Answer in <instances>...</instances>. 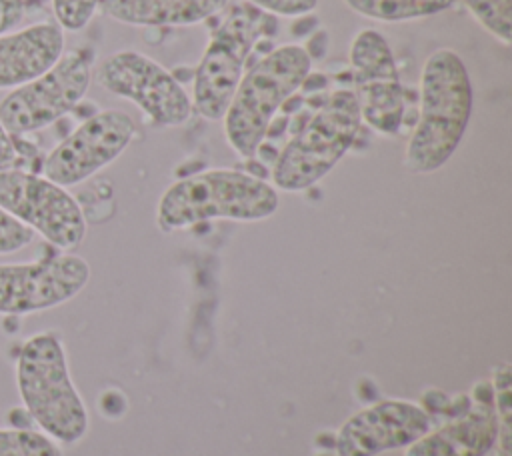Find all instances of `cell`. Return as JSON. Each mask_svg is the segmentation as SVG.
Instances as JSON below:
<instances>
[{"mask_svg":"<svg viewBox=\"0 0 512 456\" xmlns=\"http://www.w3.org/2000/svg\"><path fill=\"white\" fill-rule=\"evenodd\" d=\"M472 114L470 74L458 52L434 50L420 72L418 120L404 150L414 174L440 170L460 146Z\"/></svg>","mask_w":512,"mask_h":456,"instance_id":"1","label":"cell"},{"mask_svg":"<svg viewBox=\"0 0 512 456\" xmlns=\"http://www.w3.org/2000/svg\"><path fill=\"white\" fill-rule=\"evenodd\" d=\"M278 204V192L266 180L242 170L214 168L170 184L158 200L156 222L166 232L216 218L256 222L270 218Z\"/></svg>","mask_w":512,"mask_h":456,"instance_id":"2","label":"cell"},{"mask_svg":"<svg viewBox=\"0 0 512 456\" xmlns=\"http://www.w3.org/2000/svg\"><path fill=\"white\" fill-rule=\"evenodd\" d=\"M494 394H496V418H498V438L502 436L504 452L508 454L510 442V366L502 364L494 370Z\"/></svg>","mask_w":512,"mask_h":456,"instance_id":"21","label":"cell"},{"mask_svg":"<svg viewBox=\"0 0 512 456\" xmlns=\"http://www.w3.org/2000/svg\"><path fill=\"white\" fill-rule=\"evenodd\" d=\"M274 24L262 10L244 2L232 6L212 30L198 60L192 82V108L206 120H222L244 74V62L260 38Z\"/></svg>","mask_w":512,"mask_h":456,"instance_id":"6","label":"cell"},{"mask_svg":"<svg viewBox=\"0 0 512 456\" xmlns=\"http://www.w3.org/2000/svg\"><path fill=\"white\" fill-rule=\"evenodd\" d=\"M26 4V8H44L48 4V0H22Z\"/></svg>","mask_w":512,"mask_h":456,"instance_id":"26","label":"cell"},{"mask_svg":"<svg viewBox=\"0 0 512 456\" xmlns=\"http://www.w3.org/2000/svg\"><path fill=\"white\" fill-rule=\"evenodd\" d=\"M18 164H20V150L14 142V136L4 128L0 120V172L18 168Z\"/></svg>","mask_w":512,"mask_h":456,"instance_id":"25","label":"cell"},{"mask_svg":"<svg viewBox=\"0 0 512 456\" xmlns=\"http://www.w3.org/2000/svg\"><path fill=\"white\" fill-rule=\"evenodd\" d=\"M248 4L256 6L262 12H270L274 16H304L316 10L320 0H246Z\"/></svg>","mask_w":512,"mask_h":456,"instance_id":"23","label":"cell"},{"mask_svg":"<svg viewBox=\"0 0 512 456\" xmlns=\"http://www.w3.org/2000/svg\"><path fill=\"white\" fill-rule=\"evenodd\" d=\"M90 280L88 262L70 252L0 264V314L22 316L72 300Z\"/></svg>","mask_w":512,"mask_h":456,"instance_id":"11","label":"cell"},{"mask_svg":"<svg viewBox=\"0 0 512 456\" xmlns=\"http://www.w3.org/2000/svg\"><path fill=\"white\" fill-rule=\"evenodd\" d=\"M0 456H62V450L44 432L4 428L0 430Z\"/></svg>","mask_w":512,"mask_h":456,"instance_id":"19","label":"cell"},{"mask_svg":"<svg viewBox=\"0 0 512 456\" xmlns=\"http://www.w3.org/2000/svg\"><path fill=\"white\" fill-rule=\"evenodd\" d=\"M96 82L106 92L134 102L152 126H180L194 110L190 96L174 74L136 50L106 56L96 70Z\"/></svg>","mask_w":512,"mask_h":456,"instance_id":"9","label":"cell"},{"mask_svg":"<svg viewBox=\"0 0 512 456\" xmlns=\"http://www.w3.org/2000/svg\"><path fill=\"white\" fill-rule=\"evenodd\" d=\"M432 428L430 414L410 400H380L344 420L336 434L338 456H376L406 448Z\"/></svg>","mask_w":512,"mask_h":456,"instance_id":"13","label":"cell"},{"mask_svg":"<svg viewBox=\"0 0 512 456\" xmlns=\"http://www.w3.org/2000/svg\"><path fill=\"white\" fill-rule=\"evenodd\" d=\"M58 26L62 30L78 32L94 16L100 0H50Z\"/></svg>","mask_w":512,"mask_h":456,"instance_id":"20","label":"cell"},{"mask_svg":"<svg viewBox=\"0 0 512 456\" xmlns=\"http://www.w3.org/2000/svg\"><path fill=\"white\" fill-rule=\"evenodd\" d=\"M90 82V54L86 50L64 52L44 74L12 88L0 100V120L12 136L42 130L76 108L86 96Z\"/></svg>","mask_w":512,"mask_h":456,"instance_id":"7","label":"cell"},{"mask_svg":"<svg viewBox=\"0 0 512 456\" xmlns=\"http://www.w3.org/2000/svg\"><path fill=\"white\" fill-rule=\"evenodd\" d=\"M230 0H100L108 18L130 26H190L224 10Z\"/></svg>","mask_w":512,"mask_h":456,"instance_id":"16","label":"cell"},{"mask_svg":"<svg viewBox=\"0 0 512 456\" xmlns=\"http://www.w3.org/2000/svg\"><path fill=\"white\" fill-rule=\"evenodd\" d=\"M34 238V232L12 218L2 206H0V254L16 252L24 246H28Z\"/></svg>","mask_w":512,"mask_h":456,"instance_id":"22","label":"cell"},{"mask_svg":"<svg viewBox=\"0 0 512 456\" xmlns=\"http://www.w3.org/2000/svg\"><path fill=\"white\" fill-rule=\"evenodd\" d=\"M470 16L502 46L512 44V0H462Z\"/></svg>","mask_w":512,"mask_h":456,"instance_id":"18","label":"cell"},{"mask_svg":"<svg viewBox=\"0 0 512 456\" xmlns=\"http://www.w3.org/2000/svg\"><path fill=\"white\" fill-rule=\"evenodd\" d=\"M360 126L354 92L334 90L278 154L272 168L274 188L302 192L314 186L352 148Z\"/></svg>","mask_w":512,"mask_h":456,"instance_id":"5","label":"cell"},{"mask_svg":"<svg viewBox=\"0 0 512 456\" xmlns=\"http://www.w3.org/2000/svg\"><path fill=\"white\" fill-rule=\"evenodd\" d=\"M134 120L122 110H100L58 142L42 162V176L76 186L114 162L132 142Z\"/></svg>","mask_w":512,"mask_h":456,"instance_id":"12","label":"cell"},{"mask_svg":"<svg viewBox=\"0 0 512 456\" xmlns=\"http://www.w3.org/2000/svg\"><path fill=\"white\" fill-rule=\"evenodd\" d=\"M456 0H344V4L370 20L408 22L440 14L454 6Z\"/></svg>","mask_w":512,"mask_h":456,"instance_id":"17","label":"cell"},{"mask_svg":"<svg viewBox=\"0 0 512 456\" xmlns=\"http://www.w3.org/2000/svg\"><path fill=\"white\" fill-rule=\"evenodd\" d=\"M16 386L30 418L54 442L74 444L88 432V410L72 382L56 332L34 334L22 344Z\"/></svg>","mask_w":512,"mask_h":456,"instance_id":"3","label":"cell"},{"mask_svg":"<svg viewBox=\"0 0 512 456\" xmlns=\"http://www.w3.org/2000/svg\"><path fill=\"white\" fill-rule=\"evenodd\" d=\"M498 432L494 408L478 402L464 414L408 444L404 456H484L494 448Z\"/></svg>","mask_w":512,"mask_h":456,"instance_id":"15","label":"cell"},{"mask_svg":"<svg viewBox=\"0 0 512 456\" xmlns=\"http://www.w3.org/2000/svg\"><path fill=\"white\" fill-rule=\"evenodd\" d=\"M0 206L60 250H72L86 236V218L76 198L46 176L10 168L0 172Z\"/></svg>","mask_w":512,"mask_h":456,"instance_id":"8","label":"cell"},{"mask_svg":"<svg viewBox=\"0 0 512 456\" xmlns=\"http://www.w3.org/2000/svg\"><path fill=\"white\" fill-rule=\"evenodd\" d=\"M26 10L22 0H0V34L16 28L24 20Z\"/></svg>","mask_w":512,"mask_h":456,"instance_id":"24","label":"cell"},{"mask_svg":"<svg viewBox=\"0 0 512 456\" xmlns=\"http://www.w3.org/2000/svg\"><path fill=\"white\" fill-rule=\"evenodd\" d=\"M64 54V30L38 22L0 34V88H18L58 62Z\"/></svg>","mask_w":512,"mask_h":456,"instance_id":"14","label":"cell"},{"mask_svg":"<svg viewBox=\"0 0 512 456\" xmlns=\"http://www.w3.org/2000/svg\"><path fill=\"white\" fill-rule=\"evenodd\" d=\"M348 60L360 120L378 134H396L404 122V88L388 40L378 30H360L350 42Z\"/></svg>","mask_w":512,"mask_h":456,"instance_id":"10","label":"cell"},{"mask_svg":"<svg viewBox=\"0 0 512 456\" xmlns=\"http://www.w3.org/2000/svg\"><path fill=\"white\" fill-rule=\"evenodd\" d=\"M312 58L300 44H282L242 74L222 116L230 148L252 158L266 138L278 108L304 84Z\"/></svg>","mask_w":512,"mask_h":456,"instance_id":"4","label":"cell"}]
</instances>
